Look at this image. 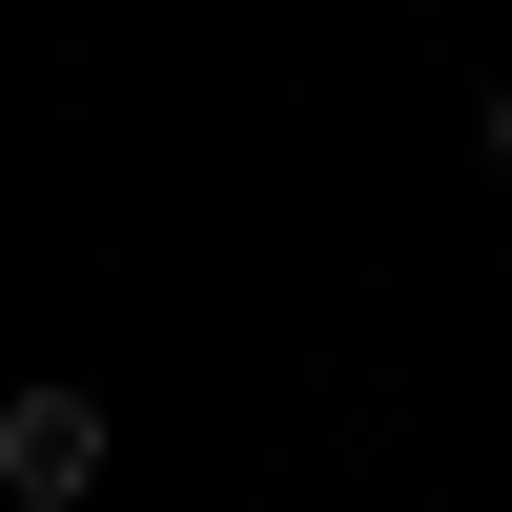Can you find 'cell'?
<instances>
[{"instance_id": "obj_1", "label": "cell", "mask_w": 512, "mask_h": 512, "mask_svg": "<svg viewBox=\"0 0 512 512\" xmlns=\"http://www.w3.org/2000/svg\"><path fill=\"white\" fill-rule=\"evenodd\" d=\"M82 492H103V390H62V369L0 390V512H82Z\"/></svg>"}, {"instance_id": "obj_2", "label": "cell", "mask_w": 512, "mask_h": 512, "mask_svg": "<svg viewBox=\"0 0 512 512\" xmlns=\"http://www.w3.org/2000/svg\"><path fill=\"white\" fill-rule=\"evenodd\" d=\"M472 164H492V185H512V82H492V103H472Z\"/></svg>"}]
</instances>
